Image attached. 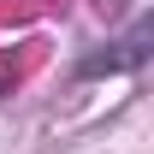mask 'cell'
Instances as JSON below:
<instances>
[{"instance_id":"1","label":"cell","mask_w":154,"mask_h":154,"mask_svg":"<svg viewBox=\"0 0 154 154\" xmlns=\"http://www.w3.org/2000/svg\"><path fill=\"white\" fill-rule=\"evenodd\" d=\"M148 42H154V18H136V30L125 42H113L107 54H89L77 65V77H119V71H136L142 59H148Z\"/></svg>"}]
</instances>
